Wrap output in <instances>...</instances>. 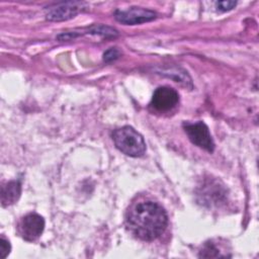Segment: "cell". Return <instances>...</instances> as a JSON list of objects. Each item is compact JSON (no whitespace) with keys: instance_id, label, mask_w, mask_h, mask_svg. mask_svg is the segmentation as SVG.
I'll use <instances>...</instances> for the list:
<instances>
[{"instance_id":"6da1fadb","label":"cell","mask_w":259,"mask_h":259,"mask_svg":"<svg viewBox=\"0 0 259 259\" xmlns=\"http://www.w3.org/2000/svg\"><path fill=\"white\" fill-rule=\"evenodd\" d=\"M168 217L165 209L153 201H143L137 204L127 214L126 227L137 238L153 241L166 230Z\"/></svg>"},{"instance_id":"7a4b0ae2","label":"cell","mask_w":259,"mask_h":259,"mask_svg":"<svg viewBox=\"0 0 259 259\" xmlns=\"http://www.w3.org/2000/svg\"><path fill=\"white\" fill-rule=\"evenodd\" d=\"M115 147L130 157H141L146 152V143L141 134L134 127L125 125L112 133Z\"/></svg>"},{"instance_id":"3957f363","label":"cell","mask_w":259,"mask_h":259,"mask_svg":"<svg viewBox=\"0 0 259 259\" xmlns=\"http://www.w3.org/2000/svg\"><path fill=\"white\" fill-rule=\"evenodd\" d=\"M183 128L192 144L211 153L214 150V143L207 125L202 121L183 123Z\"/></svg>"},{"instance_id":"277c9868","label":"cell","mask_w":259,"mask_h":259,"mask_svg":"<svg viewBox=\"0 0 259 259\" xmlns=\"http://www.w3.org/2000/svg\"><path fill=\"white\" fill-rule=\"evenodd\" d=\"M85 8V3L80 1H66L55 3L46 8V18L50 21H64L75 17Z\"/></svg>"},{"instance_id":"5b68a950","label":"cell","mask_w":259,"mask_h":259,"mask_svg":"<svg viewBox=\"0 0 259 259\" xmlns=\"http://www.w3.org/2000/svg\"><path fill=\"white\" fill-rule=\"evenodd\" d=\"M114 17L118 22L127 25H135L152 21L157 17V14L152 10L142 7H131L127 9L116 10Z\"/></svg>"},{"instance_id":"8992f818","label":"cell","mask_w":259,"mask_h":259,"mask_svg":"<svg viewBox=\"0 0 259 259\" xmlns=\"http://www.w3.org/2000/svg\"><path fill=\"white\" fill-rule=\"evenodd\" d=\"M44 229L45 220L41 215L35 212L24 215L18 225V231L21 237L29 242L36 240L41 235Z\"/></svg>"},{"instance_id":"52a82bcc","label":"cell","mask_w":259,"mask_h":259,"mask_svg":"<svg viewBox=\"0 0 259 259\" xmlns=\"http://www.w3.org/2000/svg\"><path fill=\"white\" fill-rule=\"evenodd\" d=\"M178 101L179 95L175 89L167 86H162L155 90L150 105L157 111L165 112L175 107Z\"/></svg>"},{"instance_id":"ba28073f","label":"cell","mask_w":259,"mask_h":259,"mask_svg":"<svg viewBox=\"0 0 259 259\" xmlns=\"http://www.w3.org/2000/svg\"><path fill=\"white\" fill-rule=\"evenodd\" d=\"M21 194V184L17 180L9 181L1 187L2 206H8L15 203Z\"/></svg>"},{"instance_id":"9c48e42d","label":"cell","mask_w":259,"mask_h":259,"mask_svg":"<svg viewBox=\"0 0 259 259\" xmlns=\"http://www.w3.org/2000/svg\"><path fill=\"white\" fill-rule=\"evenodd\" d=\"M160 74H163L169 78H171L172 80H174L177 83H180L181 85L185 86V87H192V82H191V78L189 77V75L187 74V72L181 68H177V67H172V68H166V69H162L160 71Z\"/></svg>"},{"instance_id":"30bf717a","label":"cell","mask_w":259,"mask_h":259,"mask_svg":"<svg viewBox=\"0 0 259 259\" xmlns=\"http://www.w3.org/2000/svg\"><path fill=\"white\" fill-rule=\"evenodd\" d=\"M88 33L91 34H98V35H102L105 37H112V36H116L118 34L117 30H115L112 27L109 26H105V25H93L91 27L88 28L87 30Z\"/></svg>"},{"instance_id":"8fae6325","label":"cell","mask_w":259,"mask_h":259,"mask_svg":"<svg viewBox=\"0 0 259 259\" xmlns=\"http://www.w3.org/2000/svg\"><path fill=\"white\" fill-rule=\"evenodd\" d=\"M199 257H222V255L220 254V251L212 245V244H206L204 246V248H202V250L200 251Z\"/></svg>"},{"instance_id":"7c38bea8","label":"cell","mask_w":259,"mask_h":259,"mask_svg":"<svg viewBox=\"0 0 259 259\" xmlns=\"http://www.w3.org/2000/svg\"><path fill=\"white\" fill-rule=\"evenodd\" d=\"M11 250V246L8 240H6L4 237L0 238V258L4 259L6 258Z\"/></svg>"},{"instance_id":"4fadbf2b","label":"cell","mask_w":259,"mask_h":259,"mask_svg":"<svg viewBox=\"0 0 259 259\" xmlns=\"http://www.w3.org/2000/svg\"><path fill=\"white\" fill-rule=\"evenodd\" d=\"M120 55V52L116 48H110L103 54V60L107 63L116 60Z\"/></svg>"},{"instance_id":"5bb4252c","label":"cell","mask_w":259,"mask_h":259,"mask_svg":"<svg viewBox=\"0 0 259 259\" xmlns=\"http://www.w3.org/2000/svg\"><path fill=\"white\" fill-rule=\"evenodd\" d=\"M237 5L236 1H219L215 3V7L221 12H226L233 9Z\"/></svg>"}]
</instances>
